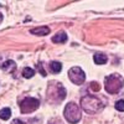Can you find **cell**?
Masks as SVG:
<instances>
[{"instance_id":"obj_15","label":"cell","mask_w":124,"mask_h":124,"mask_svg":"<svg viewBox=\"0 0 124 124\" xmlns=\"http://www.w3.org/2000/svg\"><path fill=\"white\" fill-rule=\"evenodd\" d=\"M89 88L93 89V91H99V85L97 83V82H92V83L89 85Z\"/></svg>"},{"instance_id":"obj_1","label":"cell","mask_w":124,"mask_h":124,"mask_svg":"<svg viewBox=\"0 0 124 124\" xmlns=\"http://www.w3.org/2000/svg\"><path fill=\"white\" fill-rule=\"evenodd\" d=\"M47 98L50 102L60 103L66 98V89L60 82L52 81L48 83L47 87Z\"/></svg>"},{"instance_id":"obj_4","label":"cell","mask_w":124,"mask_h":124,"mask_svg":"<svg viewBox=\"0 0 124 124\" xmlns=\"http://www.w3.org/2000/svg\"><path fill=\"white\" fill-rule=\"evenodd\" d=\"M63 116L66 118V120L68 123H72V124H76L81 120L82 118V112H81V108L73 102H70L65 107V110H63Z\"/></svg>"},{"instance_id":"obj_5","label":"cell","mask_w":124,"mask_h":124,"mask_svg":"<svg viewBox=\"0 0 124 124\" xmlns=\"http://www.w3.org/2000/svg\"><path fill=\"white\" fill-rule=\"evenodd\" d=\"M39 107H40V101L36 98H32V97H26L20 102V110L24 114L35 112Z\"/></svg>"},{"instance_id":"obj_2","label":"cell","mask_w":124,"mask_h":124,"mask_svg":"<svg viewBox=\"0 0 124 124\" xmlns=\"http://www.w3.org/2000/svg\"><path fill=\"white\" fill-rule=\"evenodd\" d=\"M81 107L88 114H94L103 108V102L93 96H85L81 98Z\"/></svg>"},{"instance_id":"obj_14","label":"cell","mask_w":124,"mask_h":124,"mask_svg":"<svg viewBox=\"0 0 124 124\" xmlns=\"http://www.w3.org/2000/svg\"><path fill=\"white\" fill-rule=\"evenodd\" d=\"M116 109L119 112H124V101L123 99H120L116 103Z\"/></svg>"},{"instance_id":"obj_12","label":"cell","mask_w":124,"mask_h":124,"mask_svg":"<svg viewBox=\"0 0 124 124\" xmlns=\"http://www.w3.org/2000/svg\"><path fill=\"white\" fill-rule=\"evenodd\" d=\"M10 116H11V110H10V108H4V109L0 110V119L8 120L10 118Z\"/></svg>"},{"instance_id":"obj_7","label":"cell","mask_w":124,"mask_h":124,"mask_svg":"<svg viewBox=\"0 0 124 124\" xmlns=\"http://www.w3.org/2000/svg\"><path fill=\"white\" fill-rule=\"evenodd\" d=\"M30 32L32 35H39V36H45L50 34V29L47 26H40V27H35L32 30H30Z\"/></svg>"},{"instance_id":"obj_8","label":"cell","mask_w":124,"mask_h":124,"mask_svg":"<svg viewBox=\"0 0 124 124\" xmlns=\"http://www.w3.org/2000/svg\"><path fill=\"white\" fill-rule=\"evenodd\" d=\"M93 61H94V63H96V65H104V63H107L108 58H107V56H106L104 54L97 52V54H94Z\"/></svg>"},{"instance_id":"obj_10","label":"cell","mask_w":124,"mask_h":124,"mask_svg":"<svg viewBox=\"0 0 124 124\" xmlns=\"http://www.w3.org/2000/svg\"><path fill=\"white\" fill-rule=\"evenodd\" d=\"M66 41H67V35L63 31H60L58 34H56L52 37V42L55 44H62V42H66Z\"/></svg>"},{"instance_id":"obj_11","label":"cell","mask_w":124,"mask_h":124,"mask_svg":"<svg viewBox=\"0 0 124 124\" xmlns=\"http://www.w3.org/2000/svg\"><path fill=\"white\" fill-rule=\"evenodd\" d=\"M50 70H51L52 73H60V72L62 71V65L57 61H52L50 63Z\"/></svg>"},{"instance_id":"obj_18","label":"cell","mask_w":124,"mask_h":124,"mask_svg":"<svg viewBox=\"0 0 124 124\" xmlns=\"http://www.w3.org/2000/svg\"><path fill=\"white\" fill-rule=\"evenodd\" d=\"M48 124H62L60 120H54V122H50Z\"/></svg>"},{"instance_id":"obj_17","label":"cell","mask_w":124,"mask_h":124,"mask_svg":"<svg viewBox=\"0 0 124 124\" xmlns=\"http://www.w3.org/2000/svg\"><path fill=\"white\" fill-rule=\"evenodd\" d=\"M11 124H25V123H23L21 120H19V119H14Z\"/></svg>"},{"instance_id":"obj_13","label":"cell","mask_w":124,"mask_h":124,"mask_svg":"<svg viewBox=\"0 0 124 124\" xmlns=\"http://www.w3.org/2000/svg\"><path fill=\"white\" fill-rule=\"evenodd\" d=\"M34 75H35V71H34L32 68L25 67V68L23 70V76H24L25 78H31V77H34Z\"/></svg>"},{"instance_id":"obj_3","label":"cell","mask_w":124,"mask_h":124,"mask_svg":"<svg viewBox=\"0 0 124 124\" xmlns=\"http://www.w3.org/2000/svg\"><path fill=\"white\" fill-rule=\"evenodd\" d=\"M123 83H124V81H123L122 76L118 75V73H113V75H109V76L106 77L104 88L108 93H110V94H116V93H118L122 89Z\"/></svg>"},{"instance_id":"obj_16","label":"cell","mask_w":124,"mask_h":124,"mask_svg":"<svg viewBox=\"0 0 124 124\" xmlns=\"http://www.w3.org/2000/svg\"><path fill=\"white\" fill-rule=\"evenodd\" d=\"M39 72H40V75L41 76H46V72H45V70H44V67L42 66H41V63H39Z\"/></svg>"},{"instance_id":"obj_9","label":"cell","mask_w":124,"mask_h":124,"mask_svg":"<svg viewBox=\"0 0 124 124\" xmlns=\"http://www.w3.org/2000/svg\"><path fill=\"white\" fill-rule=\"evenodd\" d=\"M15 68H16V63H15L14 61H11V60L5 61L4 63L1 65V70H3V71H5V72H11V71H15Z\"/></svg>"},{"instance_id":"obj_19","label":"cell","mask_w":124,"mask_h":124,"mask_svg":"<svg viewBox=\"0 0 124 124\" xmlns=\"http://www.w3.org/2000/svg\"><path fill=\"white\" fill-rule=\"evenodd\" d=\"M1 21H3V14L0 13V24H1Z\"/></svg>"},{"instance_id":"obj_6","label":"cell","mask_w":124,"mask_h":124,"mask_svg":"<svg viewBox=\"0 0 124 124\" xmlns=\"http://www.w3.org/2000/svg\"><path fill=\"white\" fill-rule=\"evenodd\" d=\"M68 77L75 85H82L86 79V73L79 67H72L68 71Z\"/></svg>"}]
</instances>
